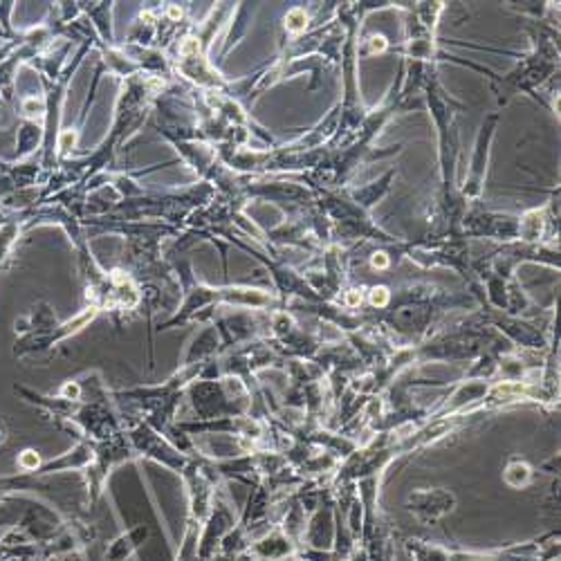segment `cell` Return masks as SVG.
I'll return each instance as SVG.
<instances>
[{
	"instance_id": "obj_1",
	"label": "cell",
	"mask_w": 561,
	"mask_h": 561,
	"mask_svg": "<svg viewBox=\"0 0 561 561\" xmlns=\"http://www.w3.org/2000/svg\"><path fill=\"white\" fill-rule=\"evenodd\" d=\"M306 25H308V16H306L304 10H293V12H288V16H286V27H288L290 32L299 34V32L306 30Z\"/></svg>"
},
{
	"instance_id": "obj_2",
	"label": "cell",
	"mask_w": 561,
	"mask_h": 561,
	"mask_svg": "<svg viewBox=\"0 0 561 561\" xmlns=\"http://www.w3.org/2000/svg\"><path fill=\"white\" fill-rule=\"evenodd\" d=\"M528 477H530L528 465H522V462L512 465V467H510V472H507V481H510L512 485H522V483H526V481H528Z\"/></svg>"
},
{
	"instance_id": "obj_3",
	"label": "cell",
	"mask_w": 561,
	"mask_h": 561,
	"mask_svg": "<svg viewBox=\"0 0 561 561\" xmlns=\"http://www.w3.org/2000/svg\"><path fill=\"white\" fill-rule=\"evenodd\" d=\"M370 301H373V306H387L389 304V290L387 288H373Z\"/></svg>"
},
{
	"instance_id": "obj_4",
	"label": "cell",
	"mask_w": 561,
	"mask_h": 561,
	"mask_svg": "<svg viewBox=\"0 0 561 561\" xmlns=\"http://www.w3.org/2000/svg\"><path fill=\"white\" fill-rule=\"evenodd\" d=\"M387 50V38L385 36H373L370 38V53L378 55V53H385Z\"/></svg>"
},
{
	"instance_id": "obj_5",
	"label": "cell",
	"mask_w": 561,
	"mask_h": 561,
	"mask_svg": "<svg viewBox=\"0 0 561 561\" xmlns=\"http://www.w3.org/2000/svg\"><path fill=\"white\" fill-rule=\"evenodd\" d=\"M370 265L376 267V270H385V267H389V256L382 254V252L380 254H373L370 256Z\"/></svg>"
},
{
	"instance_id": "obj_6",
	"label": "cell",
	"mask_w": 561,
	"mask_h": 561,
	"mask_svg": "<svg viewBox=\"0 0 561 561\" xmlns=\"http://www.w3.org/2000/svg\"><path fill=\"white\" fill-rule=\"evenodd\" d=\"M346 304L348 306H359L362 304V293L359 290H351L348 297H346Z\"/></svg>"
},
{
	"instance_id": "obj_7",
	"label": "cell",
	"mask_w": 561,
	"mask_h": 561,
	"mask_svg": "<svg viewBox=\"0 0 561 561\" xmlns=\"http://www.w3.org/2000/svg\"><path fill=\"white\" fill-rule=\"evenodd\" d=\"M194 50H196V41H194V38H190V41H186L184 48H182V53H184V55H190V53H194Z\"/></svg>"
},
{
	"instance_id": "obj_8",
	"label": "cell",
	"mask_w": 561,
	"mask_h": 561,
	"mask_svg": "<svg viewBox=\"0 0 561 561\" xmlns=\"http://www.w3.org/2000/svg\"><path fill=\"white\" fill-rule=\"evenodd\" d=\"M171 16H173V19H178V16H180V10H175V8H173V10H171Z\"/></svg>"
}]
</instances>
